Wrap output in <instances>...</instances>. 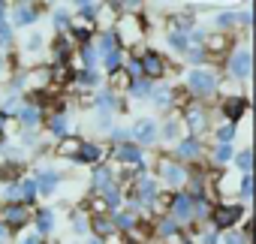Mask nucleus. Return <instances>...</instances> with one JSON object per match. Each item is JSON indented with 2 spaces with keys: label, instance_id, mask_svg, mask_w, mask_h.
Returning a JSON list of instances; mask_svg holds the SVG:
<instances>
[{
  "label": "nucleus",
  "instance_id": "obj_25",
  "mask_svg": "<svg viewBox=\"0 0 256 244\" xmlns=\"http://www.w3.org/2000/svg\"><path fill=\"white\" fill-rule=\"evenodd\" d=\"M169 46L178 48V52H187V48H190V36H187L184 30H175V34H169Z\"/></svg>",
  "mask_w": 256,
  "mask_h": 244
},
{
  "label": "nucleus",
  "instance_id": "obj_45",
  "mask_svg": "<svg viewBox=\"0 0 256 244\" xmlns=\"http://www.w3.org/2000/svg\"><path fill=\"white\" fill-rule=\"evenodd\" d=\"M235 163H238V166H241V169H244V172H247V169H250V163H253V160H250V151H241V154H238V160H235Z\"/></svg>",
  "mask_w": 256,
  "mask_h": 244
},
{
  "label": "nucleus",
  "instance_id": "obj_32",
  "mask_svg": "<svg viewBox=\"0 0 256 244\" xmlns=\"http://www.w3.org/2000/svg\"><path fill=\"white\" fill-rule=\"evenodd\" d=\"M130 90H133L136 96H151V82H148V78H139V82L130 84Z\"/></svg>",
  "mask_w": 256,
  "mask_h": 244
},
{
  "label": "nucleus",
  "instance_id": "obj_58",
  "mask_svg": "<svg viewBox=\"0 0 256 244\" xmlns=\"http://www.w3.org/2000/svg\"><path fill=\"white\" fill-rule=\"evenodd\" d=\"M4 12H6V4H0V24H4Z\"/></svg>",
  "mask_w": 256,
  "mask_h": 244
},
{
  "label": "nucleus",
  "instance_id": "obj_50",
  "mask_svg": "<svg viewBox=\"0 0 256 244\" xmlns=\"http://www.w3.org/2000/svg\"><path fill=\"white\" fill-rule=\"evenodd\" d=\"M175 24H178V28H190V24H193V16H190V12H187V16H178Z\"/></svg>",
  "mask_w": 256,
  "mask_h": 244
},
{
  "label": "nucleus",
  "instance_id": "obj_2",
  "mask_svg": "<svg viewBox=\"0 0 256 244\" xmlns=\"http://www.w3.org/2000/svg\"><path fill=\"white\" fill-rule=\"evenodd\" d=\"M114 40H124V42H136L142 36V28H139V16H124L114 22Z\"/></svg>",
  "mask_w": 256,
  "mask_h": 244
},
{
  "label": "nucleus",
  "instance_id": "obj_48",
  "mask_svg": "<svg viewBox=\"0 0 256 244\" xmlns=\"http://www.w3.org/2000/svg\"><path fill=\"white\" fill-rule=\"evenodd\" d=\"M12 42V34H10V28L6 24H0V46H10Z\"/></svg>",
  "mask_w": 256,
  "mask_h": 244
},
{
  "label": "nucleus",
  "instance_id": "obj_33",
  "mask_svg": "<svg viewBox=\"0 0 256 244\" xmlns=\"http://www.w3.org/2000/svg\"><path fill=\"white\" fill-rule=\"evenodd\" d=\"M229 160H232V148H229V145H220V148L214 151V163L223 166V163H229Z\"/></svg>",
  "mask_w": 256,
  "mask_h": 244
},
{
  "label": "nucleus",
  "instance_id": "obj_10",
  "mask_svg": "<svg viewBox=\"0 0 256 244\" xmlns=\"http://www.w3.org/2000/svg\"><path fill=\"white\" fill-rule=\"evenodd\" d=\"M133 136H136V142H139V145H151V142L157 139V124L145 118V120H139V124H136Z\"/></svg>",
  "mask_w": 256,
  "mask_h": 244
},
{
  "label": "nucleus",
  "instance_id": "obj_40",
  "mask_svg": "<svg viewBox=\"0 0 256 244\" xmlns=\"http://www.w3.org/2000/svg\"><path fill=\"white\" fill-rule=\"evenodd\" d=\"M72 36H76V40H82V42H88V36H90V28H88V24H78V28H72Z\"/></svg>",
  "mask_w": 256,
  "mask_h": 244
},
{
  "label": "nucleus",
  "instance_id": "obj_15",
  "mask_svg": "<svg viewBox=\"0 0 256 244\" xmlns=\"http://www.w3.org/2000/svg\"><path fill=\"white\" fill-rule=\"evenodd\" d=\"M154 196H157V184L154 181H139V187H136V205L139 202H154Z\"/></svg>",
  "mask_w": 256,
  "mask_h": 244
},
{
  "label": "nucleus",
  "instance_id": "obj_41",
  "mask_svg": "<svg viewBox=\"0 0 256 244\" xmlns=\"http://www.w3.org/2000/svg\"><path fill=\"white\" fill-rule=\"evenodd\" d=\"M124 72L130 76V78H133V76H142V64H139V60H126V70H124Z\"/></svg>",
  "mask_w": 256,
  "mask_h": 244
},
{
  "label": "nucleus",
  "instance_id": "obj_59",
  "mask_svg": "<svg viewBox=\"0 0 256 244\" xmlns=\"http://www.w3.org/2000/svg\"><path fill=\"white\" fill-rule=\"evenodd\" d=\"M0 66H4V58H0Z\"/></svg>",
  "mask_w": 256,
  "mask_h": 244
},
{
  "label": "nucleus",
  "instance_id": "obj_16",
  "mask_svg": "<svg viewBox=\"0 0 256 244\" xmlns=\"http://www.w3.org/2000/svg\"><path fill=\"white\" fill-rule=\"evenodd\" d=\"M90 229H94L100 238H106V235H112V232H114L112 220H108V217H102V214H94V220H90Z\"/></svg>",
  "mask_w": 256,
  "mask_h": 244
},
{
  "label": "nucleus",
  "instance_id": "obj_37",
  "mask_svg": "<svg viewBox=\"0 0 256 244\" xmlns=\"http://www.w3.org/2000/svg\"><path fill=\"white\" fill-rule=\"evenodd\" d=\"M205 42H208V48H211V52H223V48H226V36H220V34H217V36H211V40H205Z\"/></svg>",
  "mask_w": 256,
  "mask_h": 244
},
{
  "label": "nucleus",
  "instance_id": "obj_47",
  "mask_svg": "<svg viewBox=\"0 0 256 244\" xmlns=\"http://www.w3.org/2000/svg\"><path fill=\"white\" fill-rule=\"evenodd\" d=\"M175 133H178V124H175V120H169V124L163 127V139H175Z\"/></svg>",
  "mask_w": 256,
  "mask_h": 244
},
{
  "label": "nucleus",
  "instance_id": "obj_13",
  "mask_svg": "<svg viewBox=\"0 0 256 244\" xmlns=\"http://www.w3.org/2000/svg\"><path fill=\"white\" fill-rule=\"evenodd\" d=\"M12 12H16V16H12L16 24H30V22H36V6H34V4H18Z\"/></svg>",
  "mask_w": 256,
  "mask_h": 244
},
{
  "label": "nucleus",
  "instance_id": "obj_30",
  "mask_svg": "<svg viewBox=\"0 0 256 244\" xmlns=\"http://www.w3.org/2000/svg\"><path fill=\"white\" fill-rule=\"evenodd\" d=\"M114 84H118V88H130V84H133V78L126 76V72H124V66L112 72V88H114Z\"/></svg>",
  "mask_w": 256,
  "mask_h": 244
},
{
  "label": "nucleus",
  "instance_id": "obj_27",
  "mask_svg": "<svg viewBox=\"0 0 256 244\" xmlns=\"http://www.w3.org/2000/svg\"><path fill=\"white\" fill-rule=\"evenodd\" d=\"M48 127H52V133H58V136H64V133L70 130V120H66V114H54V118L48 120Z\"/></svg>",
  "mask_w": 256,
  "mask_h": 244
},
{
  "label": "nucleus",
  "instance_id": "obj_20",
  "mask_svg": "<svg viewBox=\"0 0 256 244\" xmlns=\"http://www.w3.org/2000/svg\"><path fill=\"white\" fill-rule=\"evenodd\" d=\"M18 118H22V124L24 127H34V124H40V106H24L22 112H18Z\"/></svg>",
  "mask_w": 256,
  "mask_h": 244
},
{
  "label": "nucleus",
  "instance_id": "obj_52",
  "mask_svg": "<svg viewBox=\"0 0 256 244\" xmlns=\"http://www.w3.org/2000/svg\"><path fill=\"white\" fill-rule=\"evenodd\" d=\"M187 58H190L193 64H199V60H202V52H199V48H187Z\"/></svg>",
  "mask_w": 256,
  "mask_h": 244
},
{
  "label": "nucleus",
  "instance_id": "obj_55",
  "mask_svg": "<svg viewBox=\"0 0 256 244\" xmlns=\"http://www.w3.org/2000/svg\"><path fill=\"white\" fill-rule=\"evenodd\" d=\"M22 244H42V235H40V232H36V235H28Z\"/></svg>",
  "mask_w": 256,
  "mask_h": 244
},
{
  "label": "nucleus",
  "instance_id": "obj_9",
  "mask_svg": "<svg viewBox=\"0 0 256 244\" xmlns=\"http://www.w3.org/2000/svg\"><path fill=\"white\" fill-rule=\"evenodd\" d=\"M42 84H48V70H30V72H24V76L16 78V88H34V90H40Z\"/></svg>",
  "mask_w": 256,
  "mask_h": 244
},
{
  "label": "nucleus",
  "instance_id": "obj_34",
  "mask_svg": "<svg viewBox=\"0 0 256 244\" xmlns=\"http://www.w3.org/2000/svg\"><path fill=\"white\" fill-rule=\"evenodd\" d=\"M64 54H70V40H66V36H60V40L54 42V60H58V64H60Z\"/></svg>",
  "mask_w": 256,
  "mask_h": 244
},
{
  "label": "nucleus",
  "instance_id": "obj_3",
  "mask_svg": "<svg viewBox=\"0 0 256 244\" xmlns=\"http://www.w3.org/2000/svg\"><path fill=\"white\" fill-rule=\"evenodd\" d=\"M160 178H163V184L178 187V184L187 181V169H184L181 163H175V160H163V163H160Z\"/></svg>",
  "mask_w": 256,
  "mask_h": 244
},
{
  "label": "nucleus",
  "instance_id": "obj_43",
  "mask_svg": "<svg viewBox=\"0 0 256 244\" xmlns=\"http://www.w3.org/2000/svg\"><path fill=\"white\" fill-rule=\"evenodd\" d=\"M76 82H78V84H82V88H88V84H94V82H96V76H94V72H90V70H84V72H82V76H78V78H76Z\"/></svg>",
  "mask_w": 256,
  "mask_h": 244
},
{
  "label": "nucleus",
  "instance_id": "obj_44",
  "mask_svg": "<svg viewBox=\"0 0 256 244\" xmlns=\"http://www.w3.org/2000/svg\"><path fill=\"white\" fill-rule=\"evenodd\" d=\"M238 190H241V196H250V193H253V178H250V175H247V178H241Z\"/></svg>",
  "mask_w": 256,
  "mask_h": 244
},
{
  "label": "nucleus",
  "instance_id": "obj_1",
  "mask_svg": "<svg viewBox=\"0 0 256 244\" xmlns=\"http://www.w3.org/2000/svg\"><path fill=\"white\" fill-rule=\"evenodd\" d=\"M187 88L193 94H214L217 90V78L211 70H190L187 72Z\"/></svg>",
  "mask_w": 256,
  "mask_h": 244
},
{
  "label": "nucleus",
  "instance_id": "obj_29",
  "mask_svg": "<svg viewBox=\"0 0 256 244\" xmlns=\"http://www.w3.org/2000/svg\"><path fill=\"white\" fill-rule=\"evenodd\" d=\"M112 226H120V229H126V232H130V229L136 226V217H133V214H114Z\"/></svg>",
  "mask_w": 256,
  "mask_h": 244
},
{
  "label": "nucleus",
  "instance_id": "obj_49",
  "mask_svg": "<svg viewBox=\"0 0 256 244\" xmlns=\"http://www.w3.org/2000/svg\"><path fill=\"white\" fill-rule=\"evenodd\" d=\"M96 10H100V6H96V4H82V16H84V18H88V22H90V18H94V12H96Z\"/></svg>",
  "mask_w": 256,
  "mask_h": 244
},
{
  "label": "nucleus",
  "instance_id": "obj_14",
  "mask_svg": "<svg viewBox=\"0 0 256 244\" xmlns=\"http://www.w3.org/2000/svg\"><path fill=\"white\" fill-rule=\"evenodd\" d=\"M34 193H36V184H34V181H22V184L10 187V196H12V199H22V202L34 199Z\"/></svg>",
  "mask_w": 256,
  "mask_h": 244
},
{
  "label": "nucleus",
  "instance_id": "obj_31",
  "mask_svg": "<svg viewBox=\"0 0 256 244\" xmlns=\"http://www.w3.org/2000/svg\"><path fill=\"white\" fill-rule=\"evenodd\" d=\"M100 52H102V54H112V52H118V40H114L112 34L100 36Z\"/></svg>",
  "mask_w": 256,
  "mask_h": 244
},
{
  "label": "nucleus",
  "instance_id": "obj_53",
  "mask_svg": "<svg viewBox=\"0 0 256 244\" xmlns=\"http://www.w3.org/2000/svg\"><path fill=\"white\" fill-rule=\"evenodd\" d=\"M126 136H130V133H126V130H112V139H118L120 145H124V139H126Z\"/></svg>",
  "mask_w": 256,
  "mask_h": 244
},
{
  "label": "nucleus",
  "instance_id": "obj_26",
  "mask_svg": "<svg viewBox=\"0 0 256 244\" xmlns=\"http://www.w3.org/2000/svg\"><path fill=\"white\" fill-rule=\"evenodd\" d=\"M96 58H100L96 46H94V42H84V46H82V60H84V66H88V70L96 64Z\"/></svg>",
  "mask_w": 256,
  "mask_h": 244
},
{
  "label": "nucleus",
  "instance_id": "obj_54",
  "mask_svg": "<svg viewBox=\"0 0 256 244\" xmlns=\"http://www.w3.org/2000/svg\"><path fill=\"white\" fill-rule=\"evenodd\" d=\"M54 78H58V82H64V78H70V70H64V66H58V70H54Z\"/></svg>",
  "mask_w": 256,
  "mask_h": 244
},
{
  "label": "nucleus",
  "instance_id": "obj_56",
  "mask_svg": "<svg viewBox=\"0 0 256 244\" xmlns=\"http://www.w3.org/2000/svg\"><path fill=\"white\" fill-rule=\"evenodd\" d=\"M199 241H202V244H214V241H217V232H211V235H202Z\"/></svg>",
  "mask_w": 256,
  "mask_h": 244
},
{
  "label": "nucleus",
  "instance_id": "obj_8",
  "mask_svg": "<svg viewBox=\"0 0 256 244\" xmlns=\"http://www.w3.org/2000/svg\"><path fill=\"white\" fill-rule=\"evenodd\" d=\"M139 64H142V72H145V76H151V78H157V76H163V72H166V60H163L160 54H154V52H145Z\"/></svg>",
  "mask_w": 256,
  "mask_h": 244
},
{
  "label": "nucleus",
  "instance_id": "obj_39",
  "mask_svg": "<svg viewBox=\"0 0 256 244\" xmlns=\"http://www.w3.org/2000/svg\"><path fill=\"white\" fill-rule=\"evenodd\" d=\"M232 136H235V127H232V124H226L223 130H217V139H220V145H226Z\"/></svg>",
  "mask_w": 256,
  "mask_h": 244
},
{
  "label": "nucleus",
  "instance_id": "obj_5",
  "mask_svg": "<svg viewBox=\"0 0 256 244\" xmlns=\"http://www.w3.org/2000/svg\"><path fill=\"white\" fill-rule=\"evenodd\" d=\"M193 205H196V199L193 196H187V193H178L175 199H172V220L178 223H184V220H193Z\"/></svg>",
  "mask_w": 256,
  "mask_h": 244
},
{
  "label": "nucleus",
  "instance_id": "obj_38",
  "mask_svg": "<svg viewBox=\"0 0 256 244\" xmlns=\"http://www.w3.org/2000/svg\"><path fill=\"white\" fill-rule=\"evenodd\" d=\"M235 22H238V16H232V12H220V16H217V24H220V28H232Z\"/></svg>",
  "mask_w": 256,
  "mask_h": 244
},
{
  "label": "nucleus",
  "instance_id": "obj_11",
  "mask_svg": "<svg viewBox=\"0 0 256 244\" xmlns=\"http://www.w3.org/2000/svg\"><path fill=\"white\" fill-rule=\"evenodd\" d=\"M58 181H60V175H58V172H52V169H46V172H40V178H36L34 184H36V190H40V193H54Z\"/></svg>",
  "mask_w": 256,
  "mask_h": 244
},
{
  "label": "nucleus",
  "instance_id": "obj_18",
  "mask_svg": "<svg viewBox=\"0 0 256 244\" xmlns=\"http://www.w3.org/2000/svg\"><path fill=\"white\" fill-rule=\"evenodd\" d=\"M178 154H181L184 160H196V157H199V139H193V136L184 139V142L178 145Z\"/></svg>",
  "mask_w": 256,
  "mask_h": 244
},
{
  "label": "nucleus",
  "instance_id": "obj_17",
  "mask_svg": "<svg viewBox=\"0 0 256 244\" xmlns=\"http://www.w3.org/2000/svg\"><path fill=\"white\" fill-rule=\"evenodd\" d=\"M223 112H226V118H229V120H238V118L247 112V102H244V100H226Z\"/></svg>",
  "mask_w": 256,
  "mask_h": 244
},
{
  "label": "nucleus",
  "instance_id": "obj_21",
  "mask_svg": "<svg viewBox=\"0 0 256 244\" xmlns=\"http://www.w3.org/2000/svg\"><path fill=\"white\" fill-rule=\"evenodd\" d=\"M90 187H94V190H106V187H112V172H108L106 166H100V169L94 172V181H90Z\"/></svg>",
  "mask_w": 256,
  "mask_h": 244
},
{
  "label": "nucleus",
  "instance_id": "obj_51",
  "mask_svg": "<svg viewBox=\"0 0 256 244\" xmlns=\"http://www.w3.org/2000/svg\"><path fill=\"white\" fill-rule=\"evenodd\" d=\"M54 24H58V28H60V30H64V28H66V24H70V18H66V16H64V12H58V16H54Z\"/></svg>",
  "mask_w": 256,
  "mask_h": 244
},
{
  "label": "nucleus",
  "instance_id": "obj_28",
  "mask_svg": "<svg viewBox=\"0 0 256 244\" xmlns=\"http://www.w3.org/2000/svg\"><path fill=\"white\" fill-rule=\"evenodd\" d=\"M102 60H106L108 72H114V70H120V66H124V54H120V48H118V52H112V54H102Z\"/></svg>",
  "mask_w": 256,
  "mask_h": 244
},
{
  "label": "nucleus",
  "instance_id": "obj_4",
  "mask_svg": "<svg viewBox=\"0 0 256 244\" xmlns=\"http://www.w3.org/2000/svg\"><path fill=\"white\" fill-rule=\"evenodd\" d=\"M211 217H214V226L217 229H226V226H235L238 223L241 208L238 205H217V208H211Z\"/></svg>",
  "mask_w": 256,
  "mask_h": 244
},
{
  "label": "nucleus",
  "instance_id": "obj_42",
  "mask_svg": "<svg viewBox=\"0 0 256 244\" xmlns=\"http://www.w3.org/2000/svg\"><path fill=\"white\" fill-rule=\"evenodd\" d=\"M40 48H42V36H40V34L28 36V52H40Z\"/></svg>",
  "mask_w": 256,
  "mask_h": 244
},
{
  "label": "nucleus",
  "instance_id": "obj_12",
  "mask_svg": "<svg viewBox=\"0 0 256 244\" xmlns=\"http://www.w3.org/2000/svg\"><path fill=\"white\" fill-rule=\"evenodd\" d=\"M4 217H6L10 226H22V223H28L30 211H28L24 205H10V208H4Z\"/></svg>",
  "mask_w": 256,
  "mask_h": 244
},
{
  "label": "nucleus",
  "instance_id": "obj_57",
  "mask_svg": "<svg viewBox=\"0 0 256 244\" xmlns=\"http://www.w3.org/2000/svg\"><path fill=\"white\" fill-rule=\"evenodd\" d=\"M4 124H6V112H0V130H4Z\"/></svg>",
  "mask_w": 256,
  "mask_h": 244
},
{
  "label": "nucleus",
  "instance_id": "obj_24",
  "mask_svg": "<svg viewBox=\"0 0 256 244\" xmlns=\"http://www.w3.org/2000/svg\"><path fill=\"white\" fill-rule=\"evenodd\" d=\"M187 124H190V130H202L205 127V112L202 108H187Z\"/></svg>",
  "mask_w": 256,
  "mask_h": 244
},
{
  "label": "nucleus",
  "instance_id": "obj_36",
  "mask_svg": "<svg viewBox=\"0 0 256 244\" xmlns=\"http://www.w3.org/2000/svg\"><path fill=\"white\" fill-rule=\"evenodd\" d=\"M175 229H178V223H175L172 217H166V220L160 223V235H163V238H172V235H175Z\"/></svg>",
  "mask_w": 256,
  "mask_h": 244
},
{
  "label": "nucleus",
  "instance_id": "obj_46",
  "mask_svg": "<svg viewBox=\"0 0 256 244\" xmlns=\"http://www.w3.org/2000/svg\"><path fill=\"white\" fill-rule=\"evenodd\" d=\"M226 244H247V232H232L226 238Z\"/></svg>",
  "mask_w": 256,
  "mask_h": 244
},
{
  "label": "nucleus",
  "instance_id": "obj_6",
  "mask_svg": "<svg viewBox=\"0 0 256 244\" xmlns=\"http://www.w3.org/2000/svg\"><path fill=\"white\" fill-rule=\"evenodd\" d=\"M229 72L235 78H244L250 72V48H238L232 58H229Z\"/></svg>",
  "mask_w": 256,
  "mask_h": 244
},
{
  "label": "nucleus",
  "instance_id": "obj_19",
  "mask_svg": "<svg viewBox=\"0 0 256 244\" xmlns=\"http://www.w3.org/2000/svg\"><path fill=\"white\" fill-rule=\"evenodd\" d=\"M78 163H100V148L96 145H88V142H82V148H78V157H76Z\"/></svg>",
  "mask_w": 256,
  "mask_h": 244
},
{
  "label": "nucleus",
  "instance_id": "obj_22",
  "mask_svg": "<svg viewBox=\"0 0 256 244\" xmlns=\"http://www.w3.org/2000/svg\"><path fill=\"white\" fill-rule=\"evenodd\" d=\"M78 148H82V142H78V139H64V142H60V148H58V154H60V157H72V160H76V157H78Z\"/></svg>",
  "mask_w": 256,
  "mask_h": 244
},
{
  "label": "nucleus",
  "instance_id": "obj_35",
  "mask_svg": "<svg viewBox=\"0 0 256 244\" xmlns=\"http://www.w3.org/2000/svg\"><path fill=\"white\" fill-rule=\"evenodd\" d=\"M96 106L100 108H118V96L114 94H100L96 96Z\"/></svg>",
  "mask_w": 256,
  "mask_h": 244
},
{
  "label": "nucleus",
  "instance_id": "obj_23",
  "mask_svg": "<svg viewBox=\"0 0 256 244\" xmlns=\"http://www.w3.org/2000/svg\"><path fill=\"white\" fill-rule=\"evenodd\" d=\"M36 226H40V235L52 232V226H54V214H52L48 208H42V211L36 214Z\"/></svg>",
  "mask_w": 256,
  "mask_h": 244
},
{
  "label": "nucleus",
  "instance_id": "obj_7",
  "mask_svg": "<svg viewBox=\"0 0 256 244\" xmlns=\"http://www.w3.org/2000/svg\"><path fill=\"white\" fill-rule=\"evenodd\" d=\"M114 160H120V163H130V166H139V169L145 166L139 145H118V148H114Z\"/></svg>",
  "mask_w": 256,
  "mask_h": 244
}]
</instances>
